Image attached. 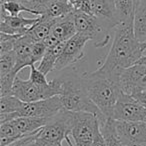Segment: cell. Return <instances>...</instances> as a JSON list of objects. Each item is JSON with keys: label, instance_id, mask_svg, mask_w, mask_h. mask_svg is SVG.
I'll return each instance as SVG.
<instances>
[{"label": "cell", "instance_id": "603a6c76", "mask_svg": "<svg viewBox=\"0 0 146 146\" xmlns=\"http://www.w3.org/2000/svg\"><path fill=\"white\" fill-rule=\"evenodd\" d=\"M100 130L105 139L106 146H123L115 134L112 118H107L105 122L100 124Z\"/></svg>", "mask_w": 146, "mask_h": 146}, {"label": "cell", "instance_id": "83f0119b", "mask_svg": "<svg viewBox=\"0 0 146 146\" xmlns=\"http://www.w3.org/2000/svg\"><path fill=\"white\" fill-rule=\"evenodd\" d=\"M20 36L22 35H11L3 32L0 33V54H4L14 50L15 41Z\"/></svg>", "mask_w": 146, "mask_h": 146}, {"label": "cell", "instance_id": "d6986e66", "mask_svg": "<svg viewBox=\"0 0 146 146\" xmlns=\"http://www.w3.org/2000/svg\"><path fill=\"white\" fill-rule=\"evenodd\" d=\"M65 43H66V41L65 42H60L55 45V46L47 48L44 56L42 57V59L40 60V63H39V70H41L46 75L51 71H54L55 64H56L59 56H60L63 49H64Z\"/></svg>", "mask_w": 146, "mask_h": 146}, {"label": "cell", "instance_id": "f546056e", "mask_svg": "<svg viewBox=\"0 0 146 146\" xmlns=\"http://www.w3.org/2000/svg\"><path fill=\"white\" fill-rule=\"evenodd\" d=\"M75 11H82L92 15L90 0H69Z\"/></svg>", "mask_w": 146, "mask_h": 146}, {"label": "cell", "instance_id": "8d00e7d4", "mask_svg": "<svg viewBox=\"0 0 146 146\" xmlns=\"http://www.w3.org/2000/svg\"><path fill=\"white\" fill-rule=\"evenodd\" d=\"M141 48H142V50H143V51L146 50V42L141 43Z\"/></svg>", "mask_w": 146, "mask_h": 146}, {"label": "cell", "instance_id": "484cf974", "mask_svg": "<svg viewBox=\"0 0 146 146\" xmlns=\"http://www.w3.org/2000/svg\"><path fill=\"white\" fill-rule=\"evenodd\" d=\"M17 1L30 9L34 13V15L40 16L45 14L50 3L53 2L54 0H17Z\"/></svg>", "mask_w": 146, "mask_h": 146}, {"label": "cell", "instance_id": "ac0fdd59", "mask_svg": "<svg viewBox=\"0 0 146 146\" xmlns=\"http://www.w3.org/2000/svg\"><path fill=\"white\" fill-rule=\"evenodd\" d=\"M56 20L57 19L49 18L46 15H40V19L38 22L33 25L26 33L35 42L44 41L50 35L51 29H52L54 23L56 22Z\"/></svg>", "mask_w": 146, "mask_h": 146}, {"label": "cell", "instance_id": "ffe728a7", "mask_svg": "<svg viewBox=\"0 0 146 146\" xmlns=\"http://www.w3.org/2000/svg\"><path fill=\"white\" fill-rule=\"evenodd\" d=\"M74 11L75 10L69 0H54L50 3L45 14L43 15H46L51 19H57L73 13Z\"/></svg>", "mask_w": 146, "mask_h": 146}, {"label": "cell", "instance_id": "836d02e7", "mask_svg": "<svg viewBox=\"0 0 146 146\" xmlns=\"http://www.w3.org/2000/svg\"><path fill=\"white\" fill-rule=\"evenodd\" d=\"M132 97L135 98L139 103H141L142 105L146 108V90L137 92V93H135L134 95H132Z\"/></svg>", "mask_w": 146, "mask_h": 146}, {"label": "cell", "instance_id": "1f68e13d", "mask_svg": "<svg viewBox=\"0 0 146 146\" xmlns=\"http://www.w3.org/2000/svg\"><path fill=\"white\" fill-rule=\"evenodd\" d=\"M38 131L31 136V138L29 139V141L27 142L26 146H46V142H44L43 140L39 139V138L37 137V133H38Z\"/></svg>", "mask_w": 146, "mask_h": 146}, {"label": "cell", "instance_id": "7a4b0ae2", "mask_svg": "<svg viewBox=\"0 0 146 146\" xmlns=\"http://www.w3.org/2000/svg\"><path fill=\"white\" fill-rule=\"evenodd\" d=\"M86 93L106 118H112L113 110L121 94L117 82L97 69L81 74Z\"/></svg>", "mask_w": 146, "mask_h": 146}, {"label": "cell", "instance_id": "4316f807", "mask_svg": "<svg viewBox=\"0 0 146 146\" xmlns=\"http://www.w3.org/2000/svg\"><path fill=\"white\" fill-rule=\"evenodd\" d=\"M1 8L4 9L5 12L11 16H18L21 12H28L31 14H34L30 9L25 7L23 4L18 2L17 0H4L1 2Z\"/></svg>", "mask_w": 146, "mask_h": 146}, {"label": "cell", "instance_id": "9c48e42d", "mask_svg": "<svg viewBox=\"0 0 146 146\" xmlns=\"http://www.w3.org/2000/svg\"><path fill=\"white\" fill-rule=\"evenodd\" d=\"M115 134L123 146H146V122L113 119Z\"/></svg>", "mask_w": 146, "mask_h": 146}, {"label": "cell", "instance_id": "52a82bcc", "mask_svg": "<svg viewBox=\"0 0 146 146\" xmlns=\"http://www.w3.org/2000/svg\"><path fill=\"white\" fill-rule=\"evenodd\" d=\"M71 133V112L63 110L57 115L49 118L48 122L40 128L37 137L46 143L62 142L63 140L69 146H75L70 138Z\"/></svg>", "mask_w": 146, "mask_h": 146}, {"label": "cell", "instance_id": "4dcf8cb0", "mask_svg": "<svg viewBox=\"0 0 146 146\" xmlns=\"http://www.w3.org/2000/svg\"><path fill=\"white\" fill-rule=\"evenodd\" d=\"M47 50V46L44 43V41L41 42H35L33 45V50H32V58L34 63L38 62L42 59V57L44 56L45 52Z\"/></svg>", "mask_w": 146, "mask_h": 146}, {"label": "cell", "instance_id": "30bf717a", "mask_svg": "<svg viewBox=\"0 0 146 146\" xmlns=\"http://www.w3.org/2000/svg\"><path fill=\"white\" fill-rule=\"evenodd\" d=\"M64 110V106L59 95L33 102H23L20 109L17 111L19 116L49 118L57 115Z\"/></svg>", "mask_w": 146, "mask_h": 146}, {"label": "cell", "instance_id": "4fadbf2b", "mask_svg": "<svg viewBox=\"0 0 146 146\" xmlns=\"http://www.w3.org/2000/svg\"><path fill=\"white\" fill-rule=\"evenodd\" d=\"M0 19L1 32L11 35H24L33 25L38 22L40 16H36L35 18H25L21 15L11 16L5 12L4 9L1 8Z\"/></svg>", "mask_w": 146, "mask_h": 146}, {"label": "cell", "instance_id": "cb8c5ba5", "mask_svg": "<svg viewBox=\"0 0 146 146\" xmlns=\"http://www.w3.org/2000/svg\"><path fill=\"white\" fill-rule=\"evenodd\" d=\"M23 101L13 95L0 97V114H10L17 112L22 106Z\"/></svg>", "mask_w": 146, "mask_h": 146}, {"label": "cell", "instance_id": "f1b7e54d", "mask_svg": "<svg viewBox=\"0 0 146 146\" xmlns=\"http://www.w3.org/2000/svg\"><path fill=\"white\" fill-rule=\"evenodd\" d=\"M29 80L31 82H33L36 85L40 86H46L49 84V81L46 78V74L42 72L41 70H39L38 68L32 65L30 66V75H29Z\"/></svg>", "mask_w": 146, "mask_h": 146}, {"label": "cell", "instance_id": "e0dca14e", "mask_svg": "<svg viewBox=\"0 0 146 146\" xmlns=\"http://www.w3.org/2000/svg\"><path fill=\"white\" fill-rule=\"evenodd\" d=\"M12 122L23 136H27L35 133L42 128L48 122V119L32 116H19L13 119Z\"/></svg>", "mask_w": 146, "mask_h": 146}, {"label": "cell", "instance_id": "d6a6232c", "mask_svg": "<svg viewBox=\"0 0 146 146\" xmlns=\"http://www.w3.org/2000/svg\"><path fill=\"white\" fill-rule=\"evenodd\" d=\"M90 146H106L105 139H104L103 135H102L101 130H99V131L97 132L93 142H92V144Z\"/></svg>", "mask_w": 146, "mask_h": 146}, {"label": "cell", "instance_id": "5b68a950", "mask_svg": "<svg viewBox=\"0 0 146 146\" xmlns=\"http://www.w3.org/2000/svg\"><path fill=\"white\" fill-rule=\"evenodd\" d=\"M103 21L106 20L82 11H74V23L77 32L87 35L90 40L94 41L95 47L106 46L110 40L108 29L115 27L110 22L103 23Z\"/></svg>", "mask_w": 146, "mask_h": 146}, {"label": "cell", "instance_id": "2e32d148", "mask_svg": "<svg viewBox=\"0 0 146 146\" xmlns=\"http://www.w3.org/2000/svg\"><path fill=\"white\" fill-rule=\"evenodd\" d=\"M134 33L140 43L146 42V0H136L133 16Z\"/></svg>", "mask_w": 146, "mask_h": 146}, {"label": "cell", "instance_id": "5bb4252c", "mask_svg": "<svg viewBox=\"0 0 146 146\" xmlns=\"http://www.w3.org/2000/svg\"><path fill=\"white\" fill-rule=\"evenodd\" d=\"M34 43L35 41L27 33L18 37L17 40L15 41L14 52L16 55V64L13 69V73L15 75H17L25 67H30L35 64L32 58V50Z\"/></svg>", "mask_w": 146, "mask_h": 146}, {"label": "cell", "instance_id": "8992f818", "mask_svg": "<svg viewBox=\"0 0 146 146\" xmlns=\"http://www.w3.org/2000/svg\"><path fill=\"white\" fill-rule=\"evenodd\" d=\"M99 130L100 122L95 114L71 112L70 138L75 146H90Z\"/></svg>", "mask_w": 146, "mask_h": 146}, {"label": "cell", "instance_id": "7c38bea8", "mask_svg": "<svg viewBox=\"0 0 146 146\" xmlns=\"http://www.w3.org/2000/svg\"><path fill=\"white\" fill-rule=\"evenodd\" d=\"M77 33L74 23V12L66 15L64 17L57 18L54 23L51 33L44 40L47 48L55 46L60 42H65Z\"/></svg>", "mask_w": 146, "mask_h": 146}, {"label": "cell", "instance_id": "7402d4cb", "mask_svg": "<svg viewBox=\"0 0 146 146\" xmlns=\"http://www.w3.org/2000/svg\"><path fill=\"white\" fill-rule=\"evenodd\" d=\"M119 22H125L134 16L135 0H114Z\"/></svg>", "mask_w": 146, "mask_h": 146}, {"label": "cell", "instance_id": "6da1fadb", "mask_svg": "<svg viewBox=\"0 0 146 146\" xmlns=\"http://www.w3.org/2000/svg\"><path fill=\"white\" fill-rule=\"evenodd\" d=\"M143 52L141 43L134 33L133 18H131L114 27V37L110 50L97 70L112 77V74L119 69L135 65L143 56Z\"/></svg>", "mask_w": 146, "mask_h": 146}, {"label": "cell", "instance_id": "277c9868", "mask_svg": "<svg viewBox=\"0 0 146 146\" xmlns=\"http://www.w3.org/2000/svg\"><path fill=\"white\" fill-rule=\"evenodd\" d=\"M60 93L61 81L59 77L49 81L48 85L40 86L34 84L29 79L23 80L17 76L9 95L16 96L23 102H33L60 95Z\"/></svg>", "mask_w": 146, "mask_h": 146}, {"label": "cell", "instance_id": "3957f363", "mask_svg": "<svg viewBox=\"0 0 146 146\" xmlns=\"http://www.w3.org/2000/svg\"><path fill=\"white\" fill-rule=\"evenodd\" d=\"M59 78L61 81V93L59 96L65 110L71 112L82 111L93 113L98 117L100 124L105 122L107 118L102 114L86 93L81 74H78L74 69H70L59 76Z\"/></svg>", "mask_w": 146, "mask_h": 146}, {"label": "cell", "instance_id": "f35d334b", "mask_svg": "<svg viewBox=\"0 0 146 146\" xmlns=\"http://www.w3.org/2000/svg\"><path fill=\"white\" fill-rule=\"evenodd\" d=\"M135 1H136V0H135Z\"/></svg>", "mask_w": 146, "mask_h": 146}, {"label": "cell", "instance_id": "8fae6325", "mask_svg": "<svg viewBox=\"0 0 146 146\" xmlns=\"http://www.w3.org/2000/svg\"><path fill=\"white\" fill-rule=\"evenodd\" d=\"M112 119L146 122V108L135 98L121 92L114 107Z\"/></svg>", "mask_w": 146, "mask_h": 146}, {"label": "cell", "instance_id": "d4e9b609", "mask_svg": "<svg viewBox=\"0 0 146 146\" xmlns=\"http://www.w3.org/2000/svg\"><path fill=\"white\" fill-rule=\"evenodd\" d=\"M15 64H16V55L14 50L4 54H0V77L9 75V74L15 75L13 73Z\"/></svg>", "mask_w": 146, "mask_h": 146}, {"label": "cell", "instance_id": "9a60e30c", "mask_svg": "<svg viewBox=\"0 0 146 146\" xmlns=\"http://www.w3.org/2000/svg\"><path fill=\"white\" fill-rule=\"evenodd\" d=\"M92 15L112 23L114 26L119 24L114 0H90Z\"/></svg>", "mask_w": 146, "mask_h": 146}, {"label": "cell", "instance_id": "44dd1931", "mask_svg": "<svg viewBox=\"0 0 146 146\" xmlns=\"http://www.w3.org/2000/svg\"><path fill=\"white\" fill-rule=\"evenodd\" d=\"M22 137L24 136L18 131L12 120L0 123V146H7Z\"/></svg>", "mask_w": 146, "mask_h": 146}, {"label": "cell", "instance_id": "ba28073f", "mask_svg": "<svg viewBox=\"0 0 146 146\" xmlns=\"http://www.w3.org/2000/svg\"><path fill=\"white\" fill-rule=\"evenodd\" d=\"M90 38L83 33L77 32L65 43L64 49L59 56L54 71L65 70L80 62L84 57V47Z\"/></svg>", "mask_w": 146, "mask_h": 146}, {"label": "cell", "instance_id": "d590c367", "mask_svg": "<svg viewBox=\"0 0 146 146\" xmlns=\"http://www.w3.org/2000/svg\"><path fill=\"white\" fill-rule=\"evenodd\" d=\"M46 146H63L62 142H52V143H46Z\"/></svg>", "mask_w": 146, "mask_h": 146}, {"label": "cell", "instance_id": "e575fe53", "mask_svg": "<svg viewBox=\"0 0 146 146\" xmlns=\"http://www.w3.org/2000/svg\"><path fill=\"white\" fill-rule=\"evenodd\" d=\"M136 64H143V65H146V55H144V56H142L141 58L138 60V62L136 63Z\"/></svg>", "mask_w": 146, "mask_h": 146}, {"label": "cell", "instance_id": "74e56055", "mask_svg": "<svg viewBox=\"0 0 146 146\" xmlns=\"http://www.w3.org/2000/svg\"><path fill=\"white\" fill-rule=\"evenodd\" d=\"M2 1H4V0H1V2H2Z\"/></svg>", "mask_w": 146, "mask_h": 146}]
</instances>
